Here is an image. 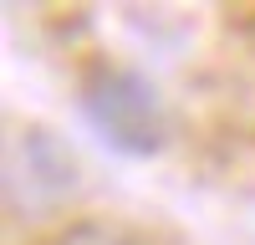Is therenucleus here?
I'll return each instance as SVG.
<instances>
[{
	"mask_svg": "<svg viewBox=\"0 0 255 245\" xmlns=\"http://www.w3.org/2000/svg\"><path fill=\"white\" fill-rule=\"evenodd\" d=\"M5 189L10 204H56L77 189V158L67 153V143L46 128H26L10 143V163H5Z\"/></svg>",
	"mask_w": 255,
	"mask_h": 245,
	"instance_id": "obj_2",
	"label": "nucleus"
},
{
	"mask_svg": "<svg viewBox=\"0 0 255 245\" xmlns=\"http://www.w3.org/2000/svg\"><path fill=\"white\" fill-rule=\"evenodd\" d=\"M82 118L102 148L123 158H153L168 143V108L133 67H92L82 82Z\"/></svg>",
	"mask_w": 255,
	"mask_h": 245,
	"instance_id": "obj_1",
	"label": "nucleus"
},
{
	"mask_svg": "<svg viewBox=\"0 0 255 245\" xmlns=\"http://www.w3.org/2000/svg\"><path fill=\"white\" fill-rule=\"evenodd\" d=\"M61 245H138V240H128V235H108V230H77V235H67Z\"/></svg>",
	"mask_w": 255,
	"mask_h": 245,
	"instance_id": "obj_3",
	"label": "nucleus"
}]
</instances>
